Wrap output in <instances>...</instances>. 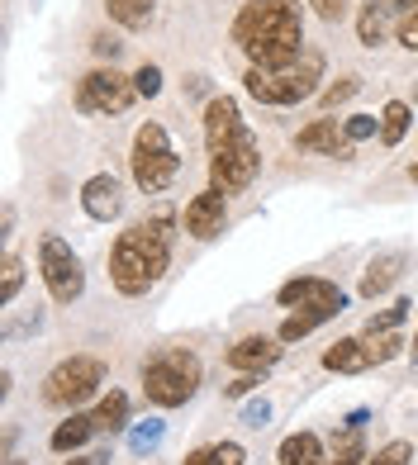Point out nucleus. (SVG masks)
<instances>
[{
	"mask_svg": "<svg viewBox=\"0 0 418 465\" xmlns=\"http://www.w3.org/2000/svg\"><path fill=\"white\" fill-rule=\"evenodd\" d=\"M400 276H404V257H400V252H385V257H375V262L366 266V276H362V294H366V300H375V294H385Z\"/></svg>",
	"mask_w": 418,
	"mask_h": 465,
	"instance_id": "f3484780",
	"label": "nucleus"
},
{
	"mask_svg": "<svg viewBox=\"0 0 418 465\" xmlns=\"http://www.w3.org/2000/svg\"><path fill=\"white\" fill-rule=\"evenodd\" d=\"M134 100H138L134 76H124L114 67H95V72L81 76V86H76V110L81 114H124Z\"/></svg>",
	"mask_w": 418,
	"mask_h": 465,
	"instance_id": "1a4fd4ad",
	"label": "nucleus"
},
{
	"mask_svg": "<svg viewBox=\"0 0 418 465\" xmlns=\"http://www.w3.org/2000/svg\"><path fill=\"white\" fill-rule=\"evenodd\" d=\"M134 86H138V95H157V91H162V72L148 62V67L134 72Z\"/></svg>",
	"mask_w": 418,
	"mask_h": 465,
	"instance_id": "72a5a7b5",
	"label": "nucleus"
},
{
	"mask_svg": "<svg viewBox=\"0 0 418 465\" xmlns=\"http://www.w3.org/2000/svg\"><path fill=\"white\" fill-rule=\"evenodd\" d=\"M91 48H95L100 57H110V62H114L119 53H124V44H119V38H114V34H100V38H95V44H91Z\"/></svg>",
	"mask_w": 418,
	"mask_h": 465,
	"instance_id": "4c0bfd02",
	"label": "nucleus"
},
{
	"mask_svg": "<svg viewBox=\"0 0 418 465\" xmlns=\"http://www.w3.org/2000/svg\"><path fill=\"white\" fill-rule=\"evenodd\" d=\"M129 162H134V185L143 195H162V190L181 176V157H176V147H172L162 124H143L134 134V157Z\"/></svg>",
	"mask_w": 418,
	"mask_h": 465,
	"instance_id": "39448f33",
	"label": "nucleus"
},
{
	"mask_svg": "<svg viewBox=\"0 0 418 465\" xmlns=\"http://www.w3.org/2000/svg\"><path fill=\"white\" fill-rule=\"evenodd\" d=\"M343 129H347V138H352V143L375 138V114H352V119L343 124Z\"/></svg>",
	"mask_w": 418,
	"mask_h": 465,
	"instance_id": "f704fd0d",
	"label": "nucleus"
},
{
	"mask_svg": "<svg viewBox=\"0 0 418 465\" xmlns=\"http://www.w3.org/2000/svg\"><path fill=\"white\" fill-rule=\"evenodd\" d=\"M357 91H362V76H343L338 86H328V91H323V110H338V104L352 100Z\"/></svg>",
	"mask_w": 418,
	"mask_h": 465,
	"instance_id": "7c9ffc66",
	"label": "nucleus"
},
{
	"mask_svg": "<svg viewBox=\"0 0 418 465\" xmlns=\"http://www.w3.org/2000/svg\"><path fill=\"white\" fill-rule=\"evenodd\" d=\"M100 385H104V366L95 356H67V361H57L44 380V404L76 409V404H86Z\"/></svg>",
	"mask_w": 418,
	"mask_h": 465,
	"instance_id": "423d86ee",
	"label": "nucleus"
},
{
	"mask_svg": "<svg viewBox=\"0 0 418 465\" xmlns=\"http://www.w3.org/2000/svg\"><path fill=\"white\" fill-rule=\"evenodd\" d=\"M413 176H418V166H413Z\"/></svg>",
	"mask_w": 418,
	"mask_h": 465,
	"instance_id": "37998d69",
	"label": "nucleus"
},
{
	"mask_svg": "<svg viewBox=\"0 0 418 465\" xmlns=\"http://www.w3.org/2000/svg\"><path fill=\"white\" fill-rule=\"evenodd\" d=\"M394 38H400V48L418 53V5L400 15V25H394Z\"/></svg>",
	"mask_w": 418,
	"mask_h": 465,
	"instance_id": "2f4dec72",
	"label": "nucleus"
},
{
	"mask_svg": "<svg viewBox=\"0 0 418 465\" xmlns=\"http://www.w3.org/2000/svg\"><path fill=\"white\" fill-rule=\"evenodd\" d=\"M409 356H413V371H418V332H413V347H409Z\"/></svg>",
	"mask_w": 418,
	"mask_h": 465,
	"instance_id": "a19ab883",
	"label": "nucleus"
},
{
	"mask_svg": "<svg viewBox=\"0 0 418 465\" xmlns=\"http://www.w3.org/2000/svg\"><path fill=\"white\" fill-rule=\"evenodd\" d=\"M38 271H44V285L57 304H72V300H81V290H86L81 257L72 252V242L57 238V232H48V238L38 242Z\"/></svg>",
	"mask_w": 418,
	"mask_h": 465,
	"instance_id": "6e6552de",
	"label": "nucleus"
},
{
	"mask_svg": "<svg viewBox=\"0 0 418 465\" xmlns=\"http://www.w3.org/2000/svg\"><path fill=\"white\" fill-rule=\"evenodd\" d=\"M319 76H323V53L309 48L285 67H253L243 76V91L257 104H300L319 91Z\"/></svg>",
	"mask_w": 418,
	"mask_h": 465,
	"instance_id": "7ed1b4c3",
	"label": "nucleus"
},
{
	"mask_svg": "<svg viewBox=\"0 0 418 465\" xmlns=\"http://www.w3.org/2000/svg\"><path fill=\"white\" fill-rule=\"evenodd\" d=\"M371 366H375V356H371L366 337H343V342H333L323 351V371H338V375H362Z\"/></svg>",
	"mask_w": 418,
	"mask_h": 465,
	"instance_id": "dca6fc26",
	"label": "nucleus"
},
{
	"mask_svg": "<svg viewBox=\"0 0 418 465\" xmlns=\"http://www.w3.org/2000/svg\"><path fill=\"white\" fill-rule=\"evenodd\" d=\"M413 460V447L409 441H390V447H381L375 456H366L362 465H409Z\"/></svg>",
	"mask_w": 418,
	"mask_h": 465,
	"instance_id": "c756f323",
	"label": "nucleus"
},
{
	"mask_svg": "<svg viewBox=\"0 0 418 465\" xmlns=\"http://www.w3.org/2000/svg\"><path fill=\"white\" fill-rule=\"evenodd\" d=\"M5 465H25V460H5Z\"/></svg>",
	"mask_w": 418,
	"mask_h": 465,
	"instance_id": "79ce46f5",
	"label": "nucleus"
},
{
	"mask_svg": "<svg viewBox=\"0 0 418 465\" xmlns=\"http://www.w3.org/2000/svg\"><path fill=\"white\" fill-rule=\"evenodd\" d=\"M366 342H371L375 366H381V361H394V356L404 351V337H400V332H381V337H366Z\"/></svg>",
	"mask_w": 418,
	"mask_h": 465,
	"instance_id": "c85d7f7f",
	"label": "nucleus"
},
{
	"mask_svg": "<svg viewBox=\"0 0 418 465\" xmlns=\"http://www.w3.org/2000/svg\"><path fill=\"white\" fill-rule=\"evenodd\" d=\"M181 465H243V447H238V441H214V447L191 451Z\"/></svg>",
	"mask_w": 418,
	"mask_h": 465,
	"instance_id": "b1692460",
	"label": "nucleus"
},
{
	"mask_svg": "<svg viewBox=\"0 0 418 465\" xmlns=\"http://www.w3.org/2000/svg\"><path fill=\"white\" fill-rule=\"evenodd\" d=\"M281 361V347L276 337H243L238 347H228V366L243 371V375H262Z\"/></svg>",
	"mask_w": 418,
	"mask_h": 465,
	"instance_id": "2eb2a0df",
	"label": "nucleus"
},
{
	"mask_svg": "<svg viewBox=\"0 0 418 465\" xmlns=\"http://www.w3.org/2000/svg\"><path fill=\"white\" fill-rule=\"evenodd\" d=\"M314 5V15L323 19V25H338V19L347 15V0H309Z\"/></svg>",
	"mask_w": 418,
	"mask_h": 465,
	"instance_id": "c9c22d12",
	"label": "nucleus"
},
{
	"mask_svg": "<svg viewBox=\"0 0 418 465\" xmlns=\"http://www.w3.org/2000/svg\"><path fill=\"white\" fill-rule=\"evenodd\" d=\"M157 441H162V422H157V418H148V422H143V428H134L129 447H134V451H153Z\"/></svg>",
	"mask_w": 418,
	"mask_h": 465,
	"instance_id": "473e14b6",
	"label": "nucleus"
},
{
	"mask_svg": "<svg viewBox=\"0 0 418 465\" xmlns=\"http://www.w3.org/2000/svg\"><path fill=\"white\" fill-rule=\"evenodd\" d=\"M266 418H271L266 399H262V404H247V409H243V422H247V428H266Z\"/></svg>",
	"mask_w": 418,
	"mask_h": 465,
	"instance_id": "58836bf2",
	"label": "nucleus"
},
{
	"mask_svg": "<svg viewBox=\"0 0 418 465\" xmlns=\"http://www.w3.org/2000/svg\"><path fill=\"white\" fill-rule=\"evenodd\" d=\"M172 214H153L148 223H134L129 232H119V242L110 252V281L119 294H129V300H138V294H148L157 281L166 262H172Z\"/></svg>",
	"mask_w": 418,
	"mask_h": 465,
	"instance_id": "f03ea898",
	"label": "nucleus"
},
{
	"mask_svg": "<svg viewBox=\"0 0 418 465\" xmlns=\"http://www.w3.org/2000/svg\"><path fill=\"white\" fill-rule=\"evenodd\" d=\"M224 219H228V195H224V190H214V185L200 190V195L185 204V232H191V238H200V242L219 238Z\"/></svg>",
	"mask_w": 418,
	"mask_h": 465,
	"instance_id": "9b49d317",
	"label": "nucleus"
},
{
	"mask_svg": "<svg viewBox=\"0 0 418 465\" xmlns=\"http://www.w3.org/2000/svg\"><path fill=\"white\" fill-rule=\"evenodd\" d=\"M276 300L285 309H328V313H343L347 309V294L333 285V281H323V276H295V281H285L276 290Z\"/></svg>",
	"mask_w": 418,
	"mask_h": 465,
	"instance_id": "9d476101",
	"label": "nucleus"
},
{
	"mask_svg": "<svg viewBox=\"0 0 418 465\" xmlns=\"http://www.w3.org/2000/svg\"><path fill=\"white\" fill-rule=\"evenodd\" d=\"M276 460H281V465H323L328 456H323V447H319V437H314V432H290V437L281 441Z\"/></svg>",
	"mask_w": 418,
	"mask_h": 465,
	"instance_id": "a211bd4d",
	"label": "nucleus"
},
{
	"mask_svg": "<svg viewBox=\"0 0 418 465\" xmlns=\"http://www.w3.org/2000/svg\"><path fill=\"white\" fill-rule=\"evenodd\" d=\"M81 209H86V219H95V223L119 219V209H124V185H119L114 176H91L86 185H81Z\"/></svg>",
	"mask_w": 418,
	"mask_h": 465,
	"instance_id": "ddd939ff",
	"label": "nucleus"
},
{
	"mask_svg": "<svg viewBox=\"0 0 418 465\" xmlns=\"http://www.w3.org/2000/svg\"><path fill=\"white\" fill-rule=\"evenodd\" d=\"M95 432V418H86V413H72L67 422H62V428L53 432V451H76L81 441H86Z\"/></svg>",
	"mask_w": 418,
	"mask_h": 465,
	"instance_id": "5701e85b",
	"label": "nucleus"
},
{
	"mask_svg": "<svg viewBox=\"0 0 418 465\" xmlns=\"http://www.w3.org/2000/svg\"><path fill=\"white\" fill-rule=\"evenodd\" d=\"M409 124H413V110L404 100H390L385 110H381V143L385 147H400L404 134H409Z\"/></svg>",
	"mask_w": 418,
	"mask_h": 465,
	"instance_id": "412c9836",
	"label": "nucleus"
},
{
	"mask_svg": "<svg viewBox=\"0 0 418 465\" xmlns=\"http://www.w3.org/2000/svg\"><path fill=\"white\" fill-rule=\"evenodd\" d=\"M328 319H338V313H328V309H295V313L281 323V342H300V337H309L314 328L328 323Z\"/></svg>",
	"mask_w": 418,
	"mask_h": 465,
	"instance_id": "4be33fe9",
	"label": "nucleus"
},
{
	"mask_svg": "<svg viewBox=\"0 0 418 465\" xmlns=\"http://www.w3.org/2000/svg\"><path fill=\"white\" fill-rule=\"evenodd\" d=\"M262 385V375H238L234 385H224V399H243V394H253Z\"/></svg>",
	"mask_w": 418,
	"mask_h": 465,
	"instance_id": "e433bc0d",
	"label": "nucleus"
},
{
	"mask_svg": "<svg viewBox=\"0 0 418 465\" xmlns=\"http://www.w3.org/2000/svg\"><path fill=\"white\" fill-rule=\"evenodd\" d=\"M247 129L243 114H238V100H228V95H214L204 104V147H209V157L219 153V147H228L238 134Z\"/></svg>",
	"mask_w": 418,
	"mask_h": 465,
	"instance_id": "f8f14e48",
	"label": "nucleus"
},
{
	"mask_svg": "<svg viewBox=\"0 0 418 465\" xmlns=\"http://www.w3.org/2000/svg\"><path fill=\"white\" fill-rule=\"evenodd\" d=\"M91 418H95V432H124V428H129V394L110 390Z\"/></svg>",
	"mask_w": 418,
	"mask_h": 465,
	"instance_id": "6ab92c4d",
	"label": "nucleus"
},
{
	"mask_svg": "<svg viewBox=\"0 0 418 465\" xmlns=\"http://www.w3.org/2000/svg\"><path fill=\"white\" fill-rule=\"evenodd\" d=\"M295 147L300 153H323V157H352V138L347 129H338V119H314L309 129H300Z\"/></svg>",
	"mask_w": 418,
	"mask_h": 465,
	"instance_id": "4468645a",
	"label": "nucleus"
},
{
	"mask_svg": "<svg viewBox=\"0 0 418 465\" xmlns=\"http://www.w3.org/2000/svg\"><path fill=\"white\" fill-rule=\"evenodd\" d=\"M262 172V147L253 138V129H243L228 147H219L214 157H209V185L224 190V195H238V190H247L257 181Z\"/></svg>",
	"mask_w": 418,
	"mask_h": 465,
	"instance_id": "0eeeda50",
	"label": "nucleus"
},
{
	"mask_svg": "<svg viewBox=\"0 0 418 465\" xmlns=\"http://www.w3.org/2000/svg\"><path fill=\"white\" fill-rule=\"evenodd\" d=\"M153 5L157 0H104V10H110V19L119 29H148Z\"/></svg>",
	"mask_w": 418,
	"mask_h": 465,
	"instance_id": "aec40b11",
	"label": "nucleus"
},
{
	"mask_svg": "<svg viewBox=\"0 0 418 465\" xmlns=\"http://www.w3.org/2000/svg\"><path fill=\"white\" fill-rule=\"evenodd\" d=\"M357 34H362V44H366V48L381 44V38H385V10H381V5H366L362 19H357Z\"/></svg>",
	"mask_w": 418,
	"mask_h": 465,
	"instance_id": "a878e982",
	"label": "nucleus"
},
{
	"mask_svg": "<svg viewBox=\"0 0 418 465\" xmlns=\"http://www.w3.org/2000/svg\"><path fill=\"white\" fill-rule=\"evenodd\" d=\"M362 460H366V437H362V428H347L323 465H362Z\"/></svg>",
	"mask_w": 418,
	"mask_h": 465,
	"instance_id": "393cba45",
	"label": "nucleus"
},
{
	"mask_svg": "<svg viewBox=\"0 0 418 465\" xmlns=\"http://www.w3.org/2000/svg\"><path fill=\"white\" fill-rule=\"evenodd\" d=\"M234 44L257 67H285V62H295L300 44H304L300 0H247L234 25Z\"/></svg>",
	"mask_w": 418,
	"mask_h": 465,
	"instance_id": "f257e3e1",
	"label": "nucleus"
},
{
	"mask_svg": "<svg viewBox=\"0 0 418 465\" xmlns=\"http://www.w3.org/2000/svg\"><path fill=\"white\" fill-rule=\"evenodd\" d=\"M67 465H104V456H76V460H67Z\"/></svg>",
	"mask_w": 418,
	"mask_h": 465,
	"instance_id": "ea45409f",
	"label": "nucleus"
},
{
	"mask_svg": "<svg viewBox=\"0 0 418 465\" xmlns=\"http://www.w3.org/2000/svg\"><path fill=\"white\" fill-rule=\"evenodd\" d=\"M19 285H25V262L15 257V252H5V281H0V304H10Z\"/></svg>",
	"mask_w": 418,
	"mask_h": 465,
	"instance_id": "bb28decb",
	"label": "nucleus"
},
{
	"mask_svg": "<svg viewBox=\"0 0 418 465\" xmlns=\"http://www.w3.org/2000/svg\"><path fill=\"white\" fill-rule=\"evenodd\" d=\"M200 356L185 347H162L148 366H143V394L153 399L157 409H181L185 399L200 390Z\"/></svg>",
	"mask_w": 418,
	"mask_h": 465,
	"instance_id": "20e7f679",
	"label": "nucleus"
},
{
	"mask_svg": "<svg viewBox=\"0 0 418 465\" xmlns=\"http://www.w3.org/2000/svg\"><path fill=\"white\" fill-rule=\"evenodd\" d=\"M409 309H413L409 300H400V304H394V309H385L381 319H371V323H366V337H381V332H394V328L404 323V313H409Z\"/></svg>",
	"mask_w": 418,
	"mask_h": 465,
	"instance_id": "cd10ccee",
	"label": "nucleus"
}]
</instances>
